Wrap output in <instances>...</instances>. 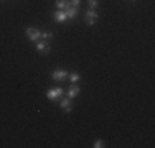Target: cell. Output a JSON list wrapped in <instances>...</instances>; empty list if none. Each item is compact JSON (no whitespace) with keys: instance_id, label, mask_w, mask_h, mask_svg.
Here are the masks:
<instances>
[{"instance_id":"52a82bcc","label":"cell","mask_w":155,"mask_h":148,"mask_svg":"<svg viewBox=\"0 0 155 148\" xmlns=\"http://www.w3.org/2000/svg\"><path fill=\"white\" fill-rule=\"evenodd\" d=\"M60 107L63 109V112L69 114V112L73 110V102H71V99H69V97H66V99H61V102H60Z\"/></svg>"},{"instance_id":"4fadbf2b","label":"cell","mask_w":155,"mask_h":148,"mask_svg":"<svg viewBox=\"0 0 155 148\" xmlns=\"http://www.w3.org/2000/svg\"><path fill=\"white\" fill-rule=\"evenodd\" d=\"M53 33H50V31H46V33H41V40H46V41H48V40H51V38H53Z\"/></svg>"},{"instance_id":"7a4b0ae2","label":"cell","mask_w":155,"mask_h":148,"mask_svg":"<svg viewBox=\"0 0 155 148\" xmlns=\"http://www.w3.org/2000/svg\"><path fill=\"white\" fill-rule=\"evenodd\" d=\"M97 18H99V15L96 10H87L86 13H84V21H86V25H89V27H94L96 23H97Z\"/></svg>"},{"instance_id":"6da1fadb","label":"cell","mask_w":155,"mask_h":148,"mask_svg":"<svg viewBox=\"0 0 155 148\" xmlns=\"http://www.w3.org/2000/svg\"><path fill=\"white\" fill-rule=\"evenodd\" d=\"M63 94H64V89L63 87H51V89H48V92H46V97L50 99V101H60V99L63 97Z\"/></svg>"},{"instance_id":"3957f363","label":"cell","mask_w":155,"mask_h":148,"mask_svg":"<svg viewBox=\"0 0 155 148\" xmlns=\"http://www.w3.org/2000/svg\"><path fill=\"white\" fill-rule=\"evenodd\" d=\"M25 35H27V36H28V40H30V41H33V43H36L40 38H41V33H40V30H38V28H35V27L27 28Z\"/></svg>"},{"instance_id":"30bf717a","label":"cell","mask_w":155,"mask_h":148,"mask_svg":"<svg viewBox=\"0 0 155 148\" xmlns=\"http://www.w3.org/2000/svg\"><path fill=\"white\" fill-rule=\"evenodd\" d=\"M56 8L58 10H64L66 7H69V0H56Z\"/></svg>"},{"instance_id":"5b68a950","label":"cell","mask_w":155,"mask_h":148,"mask_svg":"<svg viewBox=\"0 0 155 148\" xmlns=\"http://www.w3.org/2000/svg\"><path fill=\"white\" fill-rule=\"evenodd\" d=\"M50 50H51L50 41H46V40H43V41H36V51H38L40 54H48Z\"/></svg>"},{"instance_id":"2e32d148","label":"cell","mask_w":155,"mask_h":148,"mask_svg":"<svg viewBox=\"0 0 155 148\" xmlns=\"http://www.w3.org/2000/svg\"><path fill=\"white\" fill-rule=\"evenodd\" d=\"M130 2H135V0H130Z\"/></svg>"},{"instance_id":"8fae6325","label":"cell","mask_w":155,"mask_h":148,"mask_svg":"<svg viewBox=\"0 0 155 148\" xmlns=\"http://www.w3.org/2000/svg\"><path fill=\"white\" fill-rule=\"evenodd\" d=\"M68 79L71 81V84H76V82H79V81H81V76L78 72H69L68 74Z\"/></svg>"},{"instance_id":"7c38bea8","label":"cell","mask_w":155,"mask_h":148,"mask_svg":"<svg viewBox=\"0 0 155 148\" xmlns=\"http://www.w3.org/2000/svg\"><path fill=\"white\" fill-rule=\"evenodd\" d=\"M106 145V143H104V140H101V138H97V140H96V142H94V148H102V146H104Z\"/></svg>"},{"instance_id":"5bb4252c","label":"cell","mask_w":155,"mask_h":148,"mask_svg":"<svg viewBox=\"0 0 155 148\" xmlns=\"http://www.w3.org/2000/svg\"><path fill=\"white\" fill-rule=\"evenodd\" d=\"M97 3H99L97 0H87V5H89V8H91V10H94L96 7H97Z\"/></svg>"},{"instance_id":"9c48e42d","label":"cell","mask_w":155,"mask_h":148,"mask_svg":"<svg viewBox=\"0 0 155 148\" xmlns=\"http://www.w3.org/2000/svg\"><path fill=\"white\" fill-rule=\"evenodd\" d=\"M64 13H66V18H68V20H74L78 17V8L76 7H66Z\"/></svg>"},{"instance_id":"ba28073f","label":"cell","mask_w":155,"mask_h":148,"mask_svg":"<svg viewBox=\"0 0 155 148\" xmlns=\"http://www.w3.org/2000/svg\"><path fill=\"white\" fill-rule=\"evenodd\" d=\"M53 20L56 21V23H64V21L68 20L64 10H56V12H53Z\"/></svg>"},{"instance_id":"8992f818","label":"cell","mask_w":155,"mask_h":148,"mask_svg":"<svg viewBox=\"0 0 155 148\" xmlns=\"http://www.w3.org/2000/svg\"><path fill=\"white\" fill-rule=\"evenodd\" d=\"M79 94H81V89H79V86H76V84H71V86L66 89V97H69V99H74Z\"/></svg>"},{"instance_id":"9a60e30c","label":"cell","mask_w":155,"mask_h":148,"mask_svg":"<svg viewBox=\"0 0 155 148\" xmlns=\"http://www.w3.org/2000/svg\"><path fill=\"white\" fill-rule=\"evenodd\" d=\"M69 7H81V0H69Z\"/></svg>"},{"instance_id":"277c9868","label":"cell","mask_w":155,"mask_h":148,"mask_svg":"<svg viewBox=\"0 0 155 148\" xmlns=\"http://www.w3.org/2000/svg\"><path fill=\"white\" fill-rule=\"evenodd\" d=\"M68 71H64V69H56V71L51 72V79L56 81V82H61V81H66L68 79Z\"/></svg>"}]
</instances>
